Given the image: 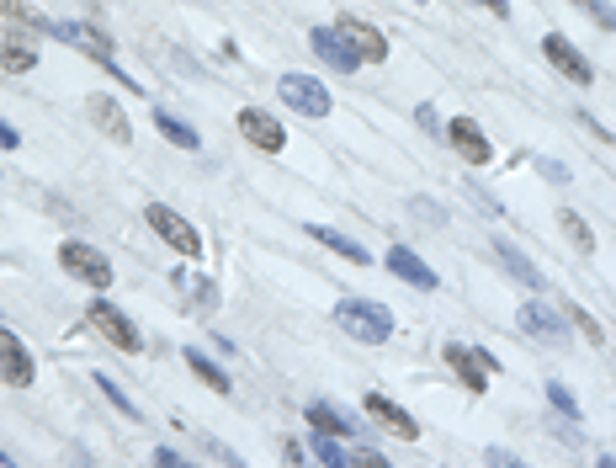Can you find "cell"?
Wrapping results in <instances>:
<instances>
[{
	"mask_svg": "<svg viewBox=\"0 0 616 468\" xmlns=\"http://www.w3.org/2000/svg\"><path fill=\"white\" fill-rule=\"evenodd\" d=\"M351 458H356V468H393L378 447H362V453H351Z\"/></svg>",
	"mask_w": 616,
	"mask_h": 468,
	"instance_id": "cell-32",
	"label": "cell"
},
{
	"mask_svg": "<svg viewBox=\"0 0 616 468\" xmlns=\"http://www.w3.org/2000/svg\"><path fill=\"white\" fill-rule=\"evenodd\" d=\"M85 320H91V325H96L117 351H139V330L128 325V314H123V309H112V304H101V298H96V304L85 309Z\"/></svg>",
	"mask_w": 616,
	"mask_h": 468,
	"instance_id": "cell-9",
	"label": "cell"
},
{
	"mask_svg": "<svg viewBox=\"0 0 616 468\" xmlns=\"http://www.w3.org/2000/svg\"><path fill=\"white\" fill-rule=\"evenodd\" d=\"M569 320H574L579 330H585V336H590L595 346H601V341H606V330H601V325H595V320H590V314H585V309H569Z\"/></svg>",
	"mask_w": 616,
	"mask_h": 468,
	"instance_id": "cell-30",
	"label": "cell"
},
{
	"mask_svg": "<svg viewBox=\"0 0 616 468\" xmlns=\"http://www.w3.org/2000/svg\"><path fill=\"white\" fill-rule=\"evenodd\" d=\"M54 38L75 43V48H85V54H91V59H101V64H107V70L117 75V80H123V70H117V64H112V38H107V32H101V27H91V22H54Z\"/></svg>",
	"mask_w": 616,
	"mask_h": 468,
	"instance_id": "cell-8",
	"label": "cell"
},
{
	"mask_svg": "<svg viewBox=\"0 0 616 468\" xmlns=\"http://www.w3.org/2000/svg\"><path fill=\"white\" fill-rule=\"evenodd\" d=\"M154 128H160V133H165L170 144H181V149H202V133H197L192 123H181V117H170L165 107L154 112Z\"/></svg>",
	"mask_w": 616,
	"mask_h": 468,
	"instance_id": "cell-22",
	"label": "cell"
},
{
	"mask_svg": "<svg viewBox=\"0 0 616 468\" xmlns=\"http://www.w3.org/2000/svg\"><path fill=\"white\" fill-rule=\"evenodd\" d=\"M574 6L585 11V16H595V27H606V32L616 27V11L606 6V0H574Z\"/></svg>",
	"mask_w": 616,
	"mask_h": 468,
	"instance_id": "cell-28",
	"label": "cell"
},
{
	"mask_svg": "<svg viewBox=\"0 0 616 468\" xmlns=\"http://www.w3.org/2000/svg\"><path fill=\"white\" fill-rule=\"evenodd\" d=\"M595 468H616V463H611V458H601V463H595Z\"/></svg>",
	"mask_w": 616,
	"mask_h": 468,
	"instance_id": "cell-37",
	"label": "cell"
},
{
	"mask_svg": "<svg viewBox=\"0 0 616 468\" xmlns=\"http://www.w3.org/2000/svg\"><path fill=\"white\" fill-rule=\"evenodd\" d=\"M388 272H393V277H404L409 288H420V293H431L436 282H441V277H436L431 266H425L409 245H393V250H388Z\"/></svg>",
	"mask_w": 616,
	"mask_h": 468,
	"instance_id": "cell-12",
	"label": "cell"
},
{
	"mask_svg": "<svg viewBox=\"0 0 616 468\" xmlns=\"http://www.w3.org/2000/svg\"><path fill=\"white\" fill-rule=\"evenodd\" d=\"M447 362H452V373H457L462 383H468L473 394H484V389H489V378L500 373V362H494L489 351H473V346H462V341H452V346H447Z\"/></svg>",
	"mask_w": 616,
	"mask_h": 468,
	"instance_id": "cell-5",
	"label": "cell"
},
{
	"mask_svg": "<svg viewBox=\"0 0 616 468\" xmlns=\"http://www.w3.org/2000/svg\"><path fill=\"white\" fill-rule=\"evenodd\" d=\"M91 117H96V128H101V133H112L117 144H128V139H133L128 117L117 112V102H112V96H96V102H91Z\"/></svg>",
	"mask_w": 616,
	"mask_h": 468,
	"instance_id": "cell-21",
	"label": "cell"
},
{
	"mask_svg": "<svg viewBox=\"0 0 616 468\" xmlns=\"http://www.w3.org/2000/svg\"><path fill=\"white\" fill-rule=\"evenodd\" d=\"M308 426H314L319 437H356V421L340 415L335 405H308Z\"/></svg>",
	"mask_w": 616,
	"mask_h": 468,
	"instance_id": "cell-20",
	"label": "cell"
},
{
	"mask_svg": "<svg viewBox=\"0 0 616 468\" xmlns=\"http://www.w3.org/2000/svg\"><path fill=\"white\" fill-rule=\"evenodd\" d=\"M494 250H500V261H505V266H510V272H516L521 282H532V288H542V272H537V266H532V261H526V256H521V250H516V245H510V240H494Z\"/></svg>",
	"mask_w": 616,
	"mask_h": 468,
	"instance_id": "cell-24",
	"label": "cell"
},
{
	"mask_svg": "<svg viewBox=\"0 0 616 468\" xmlns=\"http://www.w3.org/2000/svg\"><path fill=\"white\" fill-rule=\"evenodd\" d=\"M154 468H192V463H186V458H176V453H170V447H160V453H154Z\"/></svg>",
	"mask_w": 616,
	"mask_h": 468,
	"instance_id": "cell-33",
	"label": "cell"
},
{
	"mask_svg": "<svg viewBox=\"0 0 616 468\" xmlns=\"http://www.w3.org/2000/svg\"><path fill=\"white\" fill-rule=\"evenodd\" d=\"M16 144H22V133H16L11 123H0V149H16Z\"/></svg>",
	"mask_w": 616,
	"mask_h": 468,
	"instance_id": "cell-34",
	"label": "cell"
},
{
	"mask_svg": "<svg viewBox=\"0 0 616 468\" xmlns=\"http://www.w3.org/2000/svg\"><path fill=\"white\" fill-rule=\"evenodd\" d=\"M563 234H569V240H574V250H585V256L595 250V234H590V224L579 219V213H569V208H563Z\"/></svg>",
	"mask_w": 616,
	"mask_h": 468,
	"instance_id": "cell-26",
	"label": "cell"
},
{
	"mask_svg": "<svg viewBox=\"0 0 616 468\" xmlns=\"http://www.w3.org/2000/svg\"><path fill=\"white\" fill-rule=\"evenodd\" d=\"M542 54H547V64H558V70L574 80V86H595V64L579 54V48L563 38V32H547V38H542Z\"/></svg>",
	"mask_w": 616,
	"mask_h": 468,
	"instance_id": "cell-7",
	"label": "cell"
},
{
	"mask_svg": "<svg viewBox=\"0 0 616 468\" xmlns=\"http://www.w3.org/2000/svg\"><path fill=\"white\" fill-rule=\"evenodd\" d=\"M96 389H101V394H107V399H112V405H117V410H123V415H139V405H133V399H128L123 389H117V383H112L107 373H96Z\"/></svg>",
	"mask_w": 616,
	"mask_h": 468,
	"instance_id": "cell-27",
	"label": "cell"
},
{
	"mask_svg": "<svg viewBox=\"0 0 616 468\" xmlns=\"http://www.w3.org/2000/svg\"><path fill=\"white\" fill-rule=\"evenodd\" d=\"M0 468H16V458H6V453H0Z\"/></svg>",
	"mask_w": 616,
	"mask_h": 468,
	"instance_id": "cell-36",
	"label": "cell"
},
{
	"mask_svg": "<svg viewBox=\"0 0 616 468\" xmlns=\"http://www.w3.org/2000/svg\"><path fill=\"white\" fill-rule=\"evenodd\" d=\"M452 144H457V155L468 160V165H484L494 155L489 139H484V128H478L473 117H457V123H452Z\"/></svg>",
	"mask_w": 616,
	"mask_h": 468,
	"instance_id": "cell-16",
	"label": "cell"
},
{
	"mask_svg": "<svg viewBox=\"0 0 616 468\" xmlns=\"http://www.w3.org/2000/svg\"><path fill=\"white\" fill-rule=\"evenodd\" d=\"M335 320H340V330H346V336L367 341V346L393 341V314H388L383 304H372V298H340Z\"/></svg>",
	"mask_w": 616,
	"mask_h": 468,
	"instance_id": "cell-1",
	"label": "cell"
},
{
	"mask_svg": "<svg viewBox=\"0 0 616 468\" xmlns=\"http://www.w3.org/2000/svg\"><path fill=\"white\" fill-rule=\"evenodd\" d=\"M0 378H6L11 389H27V383L38 378V367H32V351L16 341L6 325H0Z\"/></svg>",
	"mask_w": 616,
	"mask_h": 468,
	"instance_id": "cell-10",
	"label": "cell"
},
{
	"mask_svg": "<svg viewBox=\"0 0 616 468\" xmlns=\"http://www.w3.org/2000/svg\"><path fill=\"white\" fill-rule=\"evenodd\" d=\"M521 330H526V336H537V341H563V320L547 304H526L521 309Z\"/></svg>",
	"mask_w": 616,
	"mask_h": 468,
	"instance_id": "cell-18",
	"label": "cell"
},
{
	"mask_svg": "<svg viewBox=\"0 0 616 468\" xmlns=\"http://www.w3.org/2000/svg\"><path fill=\"white\" fill-rule=\"evenodd\" d=\"M59 266H64V277L85 282V288H107L112 282V261L101 256L96 245H85V240H64L59 245Z\"/></svg>",
	"mask_w": 616,
	"mask_h": 468,
	"instance_id": "cell-2",
	"label": "cell"
},
{
	"mask_svg": "<svg viewBox=\"0 0 616 468\" xmlns=\"http://www.w3.org/2000/svg\"><path fill=\"white\" fill-rule=\"evenodd\" d=\"M239 133H245L255 149H266V155H277V149L287 144L282 123H277L271 112H261V107H239Z\"/></svg>",
	"mask_w": 616,
	"mask_h": 468,
	"instance_id": "cell-11",
	"label": "cell"
},
{
	"mask_svg": "<svg viewBox=\"0 0 616 468\" xmlns=\"http://www.w3.org/2000/svg\"><path fill=\"white\" fill-rule=\"evenodd\" d=\"M186 367H192V373L202 378V383H208V389L213 394H229L234 389V383H229V373H224V367H218V362H208V357H202V351H186V357H181Z\"/></svg>",
	"mask_w": 616,
	"mask_h": 468,
	"instance_id": "cell-23",
	"label": "cell"
},
{
	"mask_svg": "<svg viewBox=\"0 0 616 468\" xmlns=\"http://www.w3.org/2000/svg\"><path fill=\"white\" fill-rule=\"evenodd\" d=\"M0 16H6L11 27H27V32H48V38H54V16H43L38 6H27V0H0Z\"/></svg>",
	"mask_w": 616,
	"mask_h": 468,
	"instance_id": "cell-19",
	"label": "cell"
},
{
	"mask_svg": "<svg viewBox=\"0 0 616 468\" xmlns=\"http://www.w3.org/2000/svg\"><path fill=\"white\" fill-rule=\"evenodd\" d=\"M484 6H489V11H500V16H505V0H484Z\"/></svg>",
	"mask_w": 616,
	"mask_h": 468,
	"instance_id": "cell-35",
	"label": "cell"
},
{
	"mask_svg": "<svg viewBox=\"0 0 616 468\" xmlns=\"http://www.w3.org/2000/svg\"><path fill=\"white\" fill-rule=\"evenodd\" d=\"M335 38L356 54V64H383L388 59V38L372 22H362V16H340L335 22Z\"/></svg>",
	"mask_w": 616,
	"mask_h": 468,
	"instance_id": "cell-3",
	"label": "cell"
},
{
	"mask_svg": "<svg viewBox=\"0 0 616 468\" xmlns=\"http://www.w3.org/2000/svg\"><path fill=\"white\" fill-rule=\"evenodd\" d=\"M308 240H319L324 250H335V256H346L351 266H367V245H362V240H351V234H340V229L308 224Z\"/></svg>",
	"mask_w": 616,
	"mask_h": 468,
	"instance_id": "cell-17",
	"label": "cell"
},
{
	"mask_svg": "<svg viewBox=\"0 0 616 468\" xmlns=\"http://www.w3.org/2000/svg\"><path fill=\"white\" fill-rule=\"evenodd\" d=\"M314 453H319L324 468H356V458L340 447V437H314Z\"/></svg>",
	"mask_w": 616,
	"mask_h": 468,
	"instance_id": "cell-25",
	"label": "cell"
},
{
	"mask_svg": "<svg viewBox=\"0 0 616 468\" xmlns=\"http://www.w3.org/2000/svg\"><path fill=\"white\" fill-rule=\"evenodd\" d=\"M282 102L298 107L303 117H330V91H324V80L314 75H282Z\"/></svg>",
	"mask_w": 616,
	"mask_h": 468,
	"instance_id": "cell-6",
	"label": "cell"
},
{
	"mask_svg": "<svg viewBox=\"0 0 616 468\" xmlns=\"http://www.w3.org/2000/svg\"><path fill=\"white\" fill-rule=\"evenodd\" d=\"M144 219H149V229H154V234H160V240H165V245H176V250H181V256H192V261L202 256V234H197L192 224H186V219H181V213H170L165 203H149V213H144Z\"/></svg>",
	"mask_w": 616,
	"mask_h": 468,
	"instance_id": "cell-4",
	"label": "cell"
},
{
	"mask_svg": "<svg viewBox=\"0 0 616 468\" xmlns=\"http://www.w3.org/2000/svg\"><path fill=\"white\" fill-rule=\"evenodd\" d=\"M484 458L494 463V468H532V463H521V458H510L505 447H484Z\"/></svg>",
	"mask_w": 616,
	"mask_h": 468,
	"instance_id": "cell-31",
	"label": "cell"
},
{
	"mask_svg": "<svg viewBox=\"0 0 616 468\" xmlns=\"http://www.w3.org/2000/svg\"><path fill=\"white\" fill-rule=\"evenodd\" d=\"M362 405H367V415H372V421H378V426H388V431H393V437H404V442H415V437H420L415 415H404V410L393 405L388 394H367Z\"/></svg>",
	"mask_w": 616,
	"mask_h": 468,
	"instance_id": "cell-13",
	"label": "cell"
},
{
	"mask_svg": "<svg viewBox=\"0 0 616 468\" xmlns=\"http://www.w3.org/2000/svg\"><path fill=\"white\" fill-rule=\"evenodd\" d=\"M308 43H314V54H319L324 64H330V70H340V75H351V70H356V54L335 38V27H314V32H308Z\"/></svg>",
	"mask_w": 616,
	"mask_h": 468,
	"instance_id": "cell-15",
	"label": "cell"
},
{
	"mask_svg": "<svg viewBox=\"0 0 616 468\" xmlns=\"http://www.w3.org/2000/svg\"><path fill=\"white\" fill-rule=\"evenodd\" d=\"M547 399H553V405H558L563 415H569V421H579V405H574V394L563 389V383H547Z\"/></svg>",
	"mask_w": 616,
	"mask_h": 468,
	"instance_id": "cell-29",
	"label": "cell"
},
{
	"mask_svg": "<svg viewBox=\"0 0 616 468\" xmlns=\"http://www.w3.org/2000/svg\"><path fill=\"white\" fill-rule=\"evenodd\" d=\"M0 64L16 75H27V70H38V48H32L27 32H16V27H0Z\"/></svg>",
	"mask_w": 616,
	"mask_h": 468,
	"instance_id": "cell-14",
	"label": "cell"
}]
</instances>
